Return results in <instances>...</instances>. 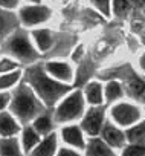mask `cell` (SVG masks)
Returning a JSON list of instances; mask_svg holds the SVG:
<instances>
[{
  "label": "cell",
  "instance_id": "1",
  "mask_svg": "<svg viewBox=\"0 0 145 156\" xmlns=\"http://www.w3.org/2000/svg\"><path fill=\"white\" fill-rule=\"evenodd\" d=\"M8 110L20 124H28L41 112V104L37 100L35 92L26 83H22L11 92Z\"/></svg>",
  "mask_w": 145,
  "mask_h": 156
},
{
  "label": "cell",
  "instance_id": "2",
  "mask_svg": "<svg viewBox=\"0 0 145 156\" xmlns=\"http://www.w3.org/2000/svg\"><path fill=\"white\" fill-rule=\"evenodd\" d=\"M26 84L47 104H54L60 97L67 92L64 84H58L57 81L50 80L47 75H44L43 69L38 66H32L26 70Z\"/></svg>",
  "mask_w": 145,
  "mask_h": 156
},
{
  "label": "cell",
  "instance_id": "3",
  "mask_svg": "<svg viewBox=\"0 0 145 156\" xmlns=\"http://www.w3.org/2000/svg\"><path fill=\"white\" fill-rule=\"evenodd\" d=\"M0 48H3L8 57L14 58L17 63H34L38 58V52L31 41V35L20 28H17Z\"/></svg>",
  "mask_w": 145,
  "mask_h": 156
},
{
  "label": "cell",
  "instance_id": "4",
  "mask_svg": "<svg viewBox=\"0 0 145 156\" xmlns=\"http://www.w3.org/2000/svg\"><path fill=\"white\" fill-rule=\"evenodd\" d=\"M50 17V9L41 3H29L25 5L19 9L17 19L19 25L22 23L23 26H37L44 23Z\"/></svg>",
  "mask_w": 145,
  "mask_h": 156
},
{
  "label": "cell",
  "instance_id": "5",
  "mask_svg": "<svg viewBox=\"0 0 145 156\" xmlns=\"http://www.w3.org/2000/svg\"><path fill=\"white\" fill-rule=\"evenodd\" d=\"M81 112H83V97L80 92H75L60 104L55 118L60 122L72 121V119L78 118L81 115Z\"/></svg>",
  "mask_w": 145,
  "mask_h": 156
},
{
  "label": "cell",
  "instance_id": "6",
  "mask_svg": "<svg viewBox=\"0 0 145 156\" xmlns=\"http://www.w3.org/2000/svg\"><path fill=\"white\" fill-rule=\"evenodd\" d=\"M19 19L14 11H8L0 8V46L5 43V40L19 28Z\"/></svg>",
  "mask_w": 145,
  "mask_h": 156
},
{
  "label": "cell",
  "instance_id": "7",
  "mask_svg": "<svg viewBox=\"0 0 145 156\" xmlns=\"http://www.w3.org/2000/svg\"><path fill=\"white\" fill-rule=\"evenodd\" d=\"M112 115L119 124L130 126V124H133L134 121L139 119L140 112H139L137 107H134L131 104H118L116 107H113Z\"/></svg>",
  "mask_w": 145,
  "mask_h": 156
},
{
  "label": "cell",
  "instance_id": "8",
  "mask_svg": "<svg viewBox=\"0 0 145 156\" xmlns=\"http://www.w3.org/2000/svg\"><path fill=\"white\" fill-rule=\"evenodd\" d=\"M20 122L14 118L9 110L0 113V138H12L20 133Z\"/></svg>",
  "mask_w": 145,
  "mask_h": 156
},
{
  "label": "cell",
  "instance_id": "9",
  "mask_svg": "<svg viewBox=\"0 0 145 156\" xmlns=\"http://www.w3.org/2000/svg\"><path fill=\"white\" fill-rule=\"evenodd\" d=\"M102 118H104L102 109H92V110H89V113L86 115V118L83 121L84 130L89 135H96L99 132L101 126H102Z\"/></svg>",
  "mask_w": 145,
  "mask_h": 156
},
{
  "label": "cell",
  "instance_id": "10",
  "mask_svg": "<svg viewBox=\"0 0 145 156\" xmlns=\"http://www.w3.org/2000/svg\"><path fill=\"white\" fill-rule=\"evenodd\" d=\"M0 156H23V148L17 136L0 138Z\"/></svg>",
  "mask_w": 145,
  "mask_h": 156
},
{
  "label": "cell",
  "instance_id": "11",
  "mask_svg": "<svg viewBox=\"0 0 145 156\" xmlns=\"http://www.w3.org/2000/svg\"><path fill=\"white\" fill-rule=\"evenodd\" d=\"M55 148H57V138L55 135H49L29 151V156H54Z\"/></svg>",
  "mask_w": 145,
  "mask_h": 156
},
{
  "label": "cell",
  "instance_id": "12",
  "mask_svg": "<svg viewBox=\"0 0 145 156\" xmlns=\"http://www.w3.org/2000/svg\"><path fill=\"white\" fill-rule=\"evenodd\" d=\"M38 142H40V135L35 132V129L32 126H28V127H25L22 130V141H20V144H22L23 151L29 153Z\"/></svg>",
  "mask_w": 145,
  "mask_h": 156
},
{
  "label": "cell",
  "instance_id": "13",
  "mask_svg": "<svg viewBox=\"0 0 145 156\" xmlns=\"http://www.w3.org/2000/svg\"><path fill=\"white\" fill-rule=\"evenodd\" d=\"M20 78H22V70H20V69L0 75V92H8V94H11L9 90H11V89H16V87L19 86Z\"/></svg>",
  "mask_w": 145,
  "mask_h": 156
},
{
  "label": "cell",
  "instance_id": "14",
  "mask_svg": "<svg viewBox=\"0 0 145 156\" xmlns=\"http://www.w3.org/2000/svg\"><path fill=\"white\" fill-rule=\"evenodd\" d=\"M46 70L49 73H52L54 76H57L58 80H61V81H70L72 80V70L64 63H55V61L47 63L46 64Z\"/></svg>",
  "mask_w": 145,
  "mask_h": 156
},
{
  "label": "cell",
  "instance_id": "15",
  "mask_svg": "<svg viewBox=\"0 0 145 156\" xmlns=\"http://www.w3.org/2000/svg\"><path fill=\"white\" fill-rule=\"evenodd\" d=\"M31 37L34 38L37 48L40 51H47L52 44V35H50V31L49 29H34L31 32Z\"/></svg>",
  "mask_w": 145,
  "mask_h": 156
},
{
  "label": "cell",
  "instance_id": "16",
  "mask_svg": "<svg viewBox=\"0 0 145 156\" xmlns=\"http://www.w3.org/2000/svg\"><path fill=\"white\" fill-rule=\"evenodd\" d=\"M102 136H104V139L110 144V145H113V147H121L122 144H124V135H122V132H119L116 127H113V126H110V124H107L105 127H104V130H102Z\"/></svg>",
  "mask_w": 145,
  "mask_h": 156
},
{
  "label": "cell",
  "instance_id": "17",
  "mask_svg": "<svg viewBox=\"0 0 145 156\" xmlns=\"http://www.w3.org/2000/svg\"><path fill=\"white\" fill-rule=\"evenodd\" d=\"M87 154L89 156H115L112 148L105 145V142L99 139H90L89 147H87Z\"/></svg>",
  "mask_w": 145,
  "mask_h": 156
},
{
  "label": "cell",
  "instance_id": "18",
  "mask_svg": "<svg viewBox=\"0 0 145 156\" xmlns=\"http://www.w3.org/2000/svg\"><path fill=\"white\" fill-rule=\"evenodd\" d=\"M63 138L66 142L75 145V147H83L84 145V139L81 135V130L78 127H66L63 130Z\"/></svg>",
  "mask_w": 145,
  "mask_h": 156
},
{
  "label": "cell",
  "instance_id": "19",
  "mask_svg": "<svg viewBox=\"0 0 145 156\" xmlns=\"http://www.w3.org/2000/svg\"><path fill=\"white\" fill-rule=\"evenodd\" d=\"M127 138L133 144H145V121L127 132Z\"/></svg>",
  "mask_w": 145,
  "mask_h": 156
},
{
  "label": "cell",
  "instance_id": "20",
  "mask_svg": "<svg viewBox=\"0 0 145 156\" xmlns=\"http://www.w3.org/2000/svg\"><path fill=\"white\" fill-rule=\"evenodd\" d=\"M86 97L87 100L92 103V104H99L102 101V89L98 83H92L87 86V90H86Z\"/></svg>",
  "mask_w": 145,
  "mask_h": 156
},
{
  "label": "cell",
  "instance_id": "21",
  "mask_svg": "<svg viewBox=\"0 0 145 156\" xmlns=\"http://www.w3.org/2000/svg\"><path fill=\"white\" fill-rule=\"evenodd\" d=\"M32 127L35 129V132H37L38 135H46V133H49V130H50V119H49V116H47V115H41V116L35 118Z\"/></svg>",
  "mask_w": 145,
  "mask_h": 156
},
{
  "label": "cell",
  "instance_id": "22",
  "mask_svg": "<svg viewBox=\"0 0 145 156\" xmlns=\"http://www.w3.org/2000/svg\"><path fill=\"white\" fill-rule=\"evenodd\" d=\"M20 69V64L11 58V57H0V75L3 73H8V72H12V70H17Z\"/></svg>",
  "mask_w": 145,
  "mask_h": 156
},
{
  "label": "cell",
  "instance_id": "23",
  "mask_svg": "<svg viewBox=\"0 0 145 156\" xmlns=\"http://www.w3.org/2000/svg\"><path fill=\"white\" fill-rule=\"evenodd\" d=\"M112 9L116 16H125L130 9L128 0H112Z\"/></svg>",
  "mask_w": 145,
  "mask_h": 156
},
{
  "label": "cell",
  "instance_id": "24",
  "mask_svg": "<svg viewBox=\"0 0 145 156\" xmlns=\"http://www.w3.org/2000/svg\"><path fill=\"white\" fill-rule=\"evenodd\" d=\"M121 95H122V89H121V86H119L118 83L112 81V83L107 84V87H105V97H107L109 101L116 100V98H119Z\"/></svg>",
  "mask_w": 145,
  "mask_h": 156
},
{
  "label": "cell",
  "instance_id": "25",
  "mask_svg": "<svg viewBox=\"0 0 145 156\" xmlns=\"http://www.w3.org/2000/svg\"><path fill=\"white\" fill-rule=\"evenodd\" d=\"M92 5L102 14V16H110L112 11V0H90Z\"/></svg>",
  "mask_w": 145,
  "mask_h": 156
},
{
  "label": "cell",
  "instance_id": "26",
  "mask_svg": "<svg viewBox=\"0 0 145 156\" xmlns=\"http://www.w3.org/2000/svg\"><path fill=\"white\" fill-rule=\"evenodd\" d=\"M122 156H145V144H131V145H128Z\"/></svg>",
  "mask_w": 145,
  "mask_h": 156
},
{
  "label": "cell",
  "instance_id": "27",
  "mask_svg": "<svg viewBox=\"0 0 145 156\" xmlns=\"http://www.w3.org/2000/svg\"><path fill=\"white\" fill-rule=\"evenodd\" d=\"M130 92L134 95V97H140L143 92H145V83L142 80H139V78H134V80L130 81Z\"/></svg>",
  "mask_w": 145,
  "mask_h": 156
},
{
  "label": "cell",
  "instance_id": "28",
  "mask_svg": "<svg viewBox=\"0 0 145 156\" xmlns=\"http://www.w3.org/2000/svg\"><path fill=\"white\" fill-rule=\"evenodd\" d=\"M9 100H11V94L8 92H0V113L8 110L9 107Z\"/></svg>",
  "mask_w": 145,
  "mask_h": 156
},
{
  "label": "cell",
  "instance_id": "29",
  "mask_svg": "<svg viewBox=\"0 0 145 156\" xmlns=\"http://www.w3.org/2000/svg\"><path fill=\"white\" fill-rule=\"evenodd\" d=\"M19 5H20V0H0V8L8 9V11L17 9Z\"/></svg>",
  "mask_w": 145,
  "mask_h": 156
},
{
  "label": "cell",
  "instance_id": "30",
  "mask_svg": "<svg viewBox=\"0 0 145 156\" xmlns=\"http://www.w3.org/2000/svg\"><path fill=\"white\" fill-rule=\"evenodd\" d=\"M57 156H80V154L75 153V151H72V150H67V148H61Z\"/></svg>",
  "mask_w": 145,
  "mask_h": 156
},
{
  "label": "cell",
  "instance_id": "31",
  "mask_svg": "<svg viewBox=\"0 0 145 156\" xmlns=\"http://www.w3.org/2000/svg\"><path fill=\"white\" fill-rule=\"evenodd\" d=\"M140 66H142V69L145 70V54L142 55V58H140Z\"/></svg>",
  "mask_w": 145,
  "mask_h": 156
},
{
  "label": "cell",
  "instance_id": "32",
  "mask_svg": "<svg viewBox=\"0 0 145 156\" xmlns=\"http://www.w3.org/2000/svg\"><path fill=\"white\" fill-rule=\"evenodd\" d=\"M139 6H145V0H136Z\"/></svg>",
  "mask_w": 145,
  "mask_h": 156
},
{
  "label": "cell",
  "instance_id": "33",
  "mask_svg": "<svg viewBox=\"0 0 145 156\" xmlns=\"http://www.w3.org/2000/svg\"><path fill=\"white\" fill-rule=\"evenodd\" d=\"M26 2H29V3H40L41 0H26Z\"/></svg>",
  "mask_w": 145,
  "mask_h": 156
},
{
  "label": "cell",
  "instance_id": "34",
  "mask_svg": "<svg viewBox=\"0 0 145 156\" xmlns=\"http://www.w3.org/2000/svg\"><path fill=\"white\" fill-rule=\"evenodd\" d=\"M143 43H145V38H143Z\"/></svg>",
  "mask_w": 145,
  "mask_h": 156
}]
</instances>
